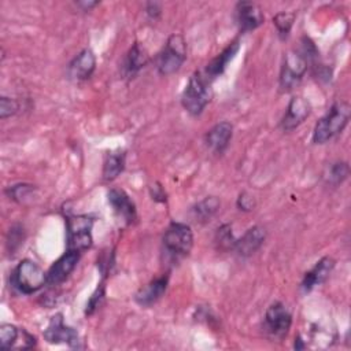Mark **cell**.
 Masks as SVG:
<instances>
[{
  "label": "cell",
  "mask_w": 351,
  "mask_h": 351,
  "mask_svg": "<svg viewBox=\"0 0 351 351\" xmlns=\"http://www.w3.org/2000/svg\"><path fill=\"white\" fill-rule=\"evenodd\" d=\"M47 284V273L33 261L23 259L11 273V285L23 295L40 291Z\"/></svg>",
  "instance_id": "cell-3"
},
{
  "label": "cell",
  "mask_w": 351,
  "mask_h": 351,
  "mask_svg": "<svg viewBox=\"0 0 351 351\" xmlns=\"http://www.w3.org/2000/svg\"><path fill=\"white\" fill-rule=\"evenodd\" d=\"M219 204L221 203L215 196H208L192 207L191 210L192 217L195 218V221H199V222L210 221V218L218 211Z\"/></svg>",
  "instance_id": "cell-22"
},
{
  "label": "cell",
  "mask_w": 351,
  "mask_h": 351,
  "mask_svg": "<svg viewBox=\"0 0 351 351\" xmlns=\"http://www.w3.org/2000/svg\"><path fill=\"white\" fill-rule=\"evenodd\" d=\"M348 171H350V169H348V165L346 162H336V163H332L326 169V171L324 174V178L330 185H339L347 178Z\"/></svg>",
  "instance_id": "cell-23"
},
{
  "label": "cell",
  "mask_w": 351,
  "mask_h": 351,
  "mask_svg": "<svg viewBox=\"0 0 351 351\" xmlns=\"http://www.w3.org/2000/svg\"><path fill=\"white\" fill-rule=\"evenodd\" d=\"M151 195H152V199H155L158 202H165L166 200V193L163 192V189H162V186L159 184L156 186H154Z\"/></svg>",
  "instance_id": "cell-33"
},
{
  "label": "cell",
  "mask_w": 351,
  "mask_h": 351,
  "mask_svg": "<svg viewBox=\"0 0 351 351\" xmlns=\"http://www.w3.org/2000/svg\"><path fill=\"white\" fill-rule=\"evenodd\" d=\"M80 254L81 252L78 251L67 250L58 261H55L47 271V285H58L63 282L75 269L80 261Z\"/></svg>",
  "instance_id": "cell-11"
},
{
  "label": "cell",
  "mask_w": 351,
  "mask_h": 351,
  "mask_svg": "<svg viewBox=\"0 0 351 351\" xmlns=\"http://www.w3.org/2000/svg\"><path fill=\"white\" fill-rule=\"evenodd\" d=\"M19 336V330L15 325L3 324L0 326V344L3 350H8L15 346Z\"/></svg>",
  "instance_id": "cell-25"
},
{
  "label": "cell",
  "mask_w": 351,
  "mask_h": 351,
  "mask_svg": "<svg viewBox=\"0 0 351 351\" xmlns=\"http://www.w3.org/2000/svg\"><path fill=\"white\" fill-rule=\"evenodd\" d=\"M10 237L7 239V245H8V250L11 251V252H14L22 243H23V239H25V236H23V229H22V226H19V225H15V226H12L11 229H10Z\"/></svg>",
  "instance_id": "cell-29"
},
{
  "label": "cell",
  "mask_w": 351,
  "mask_h": 351,
  "mask_svg": "<svg viewBox=\"0 0 351 351\" xmlns=\"http://www.w3.org/2000/svg\"><path fill=\"white\" fill-rule=\"evenodd\" d=\"M350 104L346 101L335 103L328 112L315 123L313 132V141L315 144H325L335 136L343 132L350 119Z\"/></svg>",
  "instance_id": "cell-1"
},
{
  "label": "cell",
  "mask_w": 351,
  "mask_h": 351,
  "mask_svg": "<svg viewBox=\"0 0 351 351\" xmlns=\"http://www.w3.org/2000/svg\"><path fill=\"white\" fill-rule=\"evenodd\" d=\"M186 59V44L181 34H171L155 59L156 69L162 75L176 73Z\"/></svg>",
  "instance_id": "cell-5"
},
{
  "label": "cell",
  "mask_w": 351,
  "mask_h": 351,
  "mask_svg": "<svg viewBox=\"0 0 351 351\" xmlns=\"http://www.w3.org/2000/svg\"><path fill=\"white\" fill-rule=\"evenodd\" d=\"M307 62L299 51H291L284 56V62L280 73V86L284 90L292 89L300 82L307 71Z\"/></svg>",
  "instance_id": "cell-7"
},
{
  "label": "cell",
  "mask_w": 351,
  "mask_h": 351,
  "mask_svg": "<svg viewBox=\"0 0 351 351\" xmlns=\"http://www.w3.org/2000/svg\"><path fill=\"white\" fill-rule=\"evenodd\" d=\"M19 108V104L15 99H11V97H5V96H1L0 97V118L1 119H5L11 115H14Z\"/></svg>",
  "instance_id": "cell-28"
},
{
  "label": "cell",
  "mask_w": 351,
  "mask_h": 351,
  "mask_svg": "<svg viewBox=\"0 0 351 351\" xmlns=\"http://www.w3.org/2000/svg\"><path fill=\"white\" fill-rule=\"evenodd\" d=\"M210 84L211 81L206 77L203 71H195L191 75L181 95L182 107L191 115H199L210 101Z\"/></svg>",
  "instance_id": "cell-2"
},
{
  "label": "cell",
  "mask_w": 351,
  "mask_h": 351,
  "mask_svg": "<svg viewBox=\"0 0 351 351\" xmlns=\"http://www.w3.org/2000/svg\"><path fill=\"white\" fill-rule=\"evenodd\" d=\"M44 339L51 343V344H59V343H64L71 348H80V336L78 332L66 325L63 321V315L55 314L51 319L49 324L47 326V329L44 330Z\"/></svg>",
  "instance_id": "cell-8"
},
{
  "label": "cell",
  "mask_w": 351,
  "mask_h": 351,
  "mask_svg": "<svg viewBox=\"0 0 351 351\" xmlns=\"http://www.w3.org/2000/svg\"><path fill=\"white\" fill-rule=\"evenodd\" d=\"M34 188L32 185H27V184H18V185H14V186H10L7 189V193L10 195V197H12L14 200L16 202H22Z\"/></svg>",
  "instance_id": "cell-30"
},
{
  "label": "cell",
  "mask_w": 351,
  "mask_h": 351,
  "mask_svg": "<svg viewBox=\"0 0 351 351\" xmlns=\"http://www.w3.org/2000/svg\"><path fill=\"white\" fill-rule=\"evenodd\" d=\"M104 295H106V285H104V280H101L86 303V307H85L86 315H92L100 307V304L104 300Z\"/></svg>",
  "instance_id": "cell-26"
},
{
  "label": "cell",
  "mask_w": 351,
  "mask_h": 351,
  "mask_svg": "<svg viewBox=\"0 0 351 351\" xmlns=\"http://www.w3.org/2000/svg\"><path fill=\"white\" fill-rule=\"evenodd\" d=\"M237 207L243 211H251L255 207V200L247 192H241L237 197Z\"/></svg>",
  "instance_id": "cell-31"
},
{
  "label": "cell",
  "mask_w": 351,
  "mask_h": 351,
  "mask_svg": "<svg viewBox=\"0 0 351 351\" xmlns=\"http://www.w3.org/2000/svg\"><path fill=\"white\" fill-rule=\"evenodd\" d=\"M333 267H335L333 258H330V256L321 258L308 271L304 273L303 280L300 282L302 292L307 293V292L313 291L315 287L325 282L326 278L330 276Z\"/></svg>",
  "instance_id": "cell-12"
},
{
  "label": "cell",
  "mask_w": 351,
  "mask_h": 351,
  "mask_svg": "<svg viewBox=\"0 0 351 351\" xmlns=\"http://www.w3.org/2000/svg\"><path fill=\"white\" fill-rule=\"evenodd\" d=\"M193 245L191 228L182 222H171L163 234V250L171 261L185 258Z\"/></svg>",
  "instance_id": "cell-4"
},
{
  "label": "cell",
  "mask_w": 351,
  "mask_h": 351,
  "mask_svg": "<svg viewBox=\"0 0 351 351\" xmlns=\"http://www.w3.org/2000/svg\"><path fill=\"white\" fill-rule=\"evenodd\" d=\"M93 217L88 214L67 215V250L85 251L92 245Z\"/></svg>",
  "instance_id": "cell-6"
},
{
  "label": "cell",
  "mask_w": 351,
  "mask_h": 351,
  "mask_svg": "<svg viewBox=\"0 0 351 351\" xmlns=\"http://www.w3.org/2000/svg\"><path fill=\"white\" fill-rule=\"evenodd\" d=\"M148 63V55H147V51L138 44H133V47L128 51L126 56H125V60H123V66H122V70H123V74L126 77H134L141 69H144Z\"/></svg>",
  "instance_id": "cell-20"
},
{
  "label": "cell",
  "mask_w": 351,
  "mask_h": 351,
  "mask_svg": "<svg viewBox=\"0 0 351 351\" xmlns=\"http://www.w3.org/2000/svg\"><path fill=\"white\" fill-rule=\"evenodd\" d=\"M123 167H125V152L123 151L108 152L103 163V178L106 181L115 180L123 171Z\"/></svg>",
  "instance_id": "cell-21"
},
{
  "label": "cell",
  "mask_w": 351,
  "mask_h": 351,
  "mask_svg": "<svg viewBox=\"0 0 351 351\" xmlns=\"http://www.w3.org/2000/svg\"><path fill=\"white\" fill-rule=\"evenodd\" d=\"M167 284H169V277L167 276H160L156 277L154 280H151L147 285L141 287L136 295H134V300L137 304L143 306V307H149L154 303H156L163 293L167 289Z\"/></svg>",
  "instance_id": "cell-15"
},
{
  "label": "cell",
  "mask_w": 351,
  "mask_h": 351,
  "mask_svg": "<svg viewBox=\"0 0 351 351\" xmlns=\"http://www.w3.org/2000/svg\"><path fill=\"white\" fill-rule=\"evenodd\" d=\"M292 324V314L287 308V306L281 302L271 303L265 315V325L267 332L277 339H282L287 336Z\"/></svg>",
  "instance_id": "cell-9"
},
{
  "label": "cell",
  "mask_w": 351,
  "mask_h": 351,
  "mask_svg": "<svg viewBox=\"0 0 351 351\" xmlns=\"http://www.w3.org/2000/svg\"><path fill=\"white\" fill-rule=\"evenodd\" d=\"M239 48H240L239 41H233V43H230L222 52H219L214 59H211V60L207 63V66L204 67V70H203V73L206 74V77H207L210 81H213L214 78H217L218 75H221V74L225 71L228 63H229V62L234 58V55L237 53Z\"/></svg>",
  "instance_id": "cell-19"
},
{
  "label": "cell",
  "mask_w": 351,
  "mask_h": 351,
  "mask_svg": "<svg viewBox=\"0 0 351 351\" xmlns=\"http://www.w3.org/2000/svg\"><path fill=\"white\" fill-rule=\"evenodd\" d=\"M215 240L221 248H226V250L233 248L234 243H236V239L233 237V233H232V229L229 225H222L221 228H218Z\"/></svg>",
  "instance_id": "cell-27"
},
{
  "label": "cell",
  "mask_w": 351,
  "mask_h": 351,
  "mask_svg": "<svg viewBox=\"0 0 351 351\" xmlns=\"http://www.w3.org/2000/svg\"><path fill=\"white\" fill-rule=\"evenodd\" d=\"M232 134H233V126L229 122L223 121V122L214 125L206 133L204 141L211 151L221 154L228 147V144L232 138Z\"/></svg>",
  "instance_id": "cell-18"
},
{
  "label": "cell",
  "mask_w": 351,
  "mask_h": 351,
  "mask_svg": "<svg viewBox=\"0 0 351 351\" xmlns=\"http://www.w3.org/2000/svg\"><path fill=\"white\" fill-rule=\"evenodd\" d=\"M265 239H266L265 229L261 226H252L247 229L240 239H236L233 250H236V252L240 256H250L261 248Z\"/></svg>",
  "instance_id": "cell-16"
},
{
  "label": "cell",
  "mask_w": 351,
  "mask_h": 351,
  "mask_svg": "<svg viewBox=\"0 0 351 351\" xmlns=\"http://www.w3.org/2000/svg\"><path fill=\"white\" fill-rule=\"evenodd\" d=\"M160 4L159 3H147V7H145V12L147 15L151 18V19H156L159 15H160Z\"/></svg>",
  "instance_id": "cell-32"
},
{
  "label": "cell",
  "mask_w": 351,
  "mask_h": 351,
  "mask_svg": "<svg viewBox=\"0 0 351 351\" xmlns=\"http://www.w3.org/2000/svg\"><path fill=\"white\" fill-rule=\"evenodd\" d=\"M310 114V103L302 96H293L281 119V128L285 132L298 128Z\"/></svg>",
  "instance_id": "cell-13"
},
{
  "label": "cell",
  "mask_w": 351,
  "mask_h": 351,
  "mask_svg": "<svg viewBox=\"0 0 351 351\" xmlns=\"http://www.w3.org/2000/svg\"><path fill=\"white\" fill-rule=\"evenodd\" d=\"M293 21H295V14L293 12H287V11H282V12H278L274 18H273V22L277 27V32H278V36L284 40L288 37L291 29H292V25H293Z\"/></svg>",
  "instance_id": "cell-24"
},
{
  "label": "cell",
  "mask_w": 351,
  "mask_h": 351,
  "mask_svg": "<svg viewBox=\"0 0 351 351\" xmlns=\"http://www.w3.org/2000/svg\"><path fill=\"white\" fill-rule=\"evenodd\" d=\"M236 23L241 33L251 32L263 23L265 15L261 7L252 1H240L236 4L234 10Z\"/></svg>",
  "instance_id": "cell-10"
},
{
  "label": "cell",
  "mask_w": 351,
  "mask_h": 351,
  "mask_svg": "<svg viewBox=\"0 0 351 351\" xmlns=\"http://www.w3.org/2000/svg\"><path fill=\"white\" fill-rule=\"evenodd\" d=\"M108 203L114 213L126 223H132L136 219V206L130 196L122 189H110L107 193Z\"/></svg>",
  "instance_id": "cell-14"
},
{
  "label": "cell",
  "mask_w": 351,
  "mask_h": 351,
  "mask_svg": "<svg viewBox=\"0 0 351 351\" xmlns=\"http://www.w3.org/2000/svg\"><path fill=\"white\" fill-rule=\"evenodd\" d=\"M96 67L95 53L85 48L69 64V75L75 81L88 80Z\"/></svg>",
  "instance_id": "cell-17"
}]
</instances>
